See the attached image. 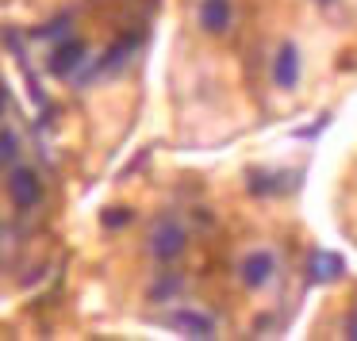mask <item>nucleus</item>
Masks as SVG:
<instances>
[{"label": "nucleus", "instance_id": "nucleus-16", "mask_svg": "<svg viewBox=\"0 0 357 341\" xmlns=\"http://www.w3.org/2000/svg\"><path fill=\"white\" fill-rule=\"evenodd\" d=\"M323 4H331V0H323Z\"/></svg>", "mask_w": 357, "mask_h": 341}, {"label": "nucleus", "instance_id": "nucleus-3", "mask_svg": "<svg viewBox=\"0 0 357 341\" xmlns=\"http://www.w3.org/2000/svg\"><path fill=\"white\" fill-rule=\"evenodd\" d=\"M8 200L16 203L20 211L39 207V200H43V180H39V173L27 169V165H12V173H8Z\"/></svg>", "mask_w": 357, "mask_h": 341}, {"label": "nucleus", "instance_id": "nucleus-1", "mask_svg": "<svg viewBox=\"0 0 357 341\" xmlns=\"http://www.w3.org/2000/svg\"><path fill=\"white\" fill-rule=\"evenodd\" d=\"M146 249L158 264H173V261H181L185 249H188V230L173 215H162L154 223V230H150V238H146Z\"/></svg>", "mask_w": 357, "mask_h": 341}, {"label": "nucleus", "instance_id": "nucleus-13", "mask_svg": "<svg viewBox=\"0 0 357 341\" xmlns=\"http://www.w3.org/2000/svg\"><path fill=\"white\" fill-rule=\"evenodd\" d=\"M177 284H181L177 276H165V280H162V284H158V287H154V292H150V295H154V299H165V295H169V292H177Z\"/></svg>", "mask_w": 357, "mask_h": 341}, {"label": "nucleus", "instance_id": "nucleus-2", "mask_svg": "<svg viewBox=\"0 0 357 341\" xmlns=\"http://www.w3.org/2000/svg\"><path fill=\"white\" fill-rule=\"evenodd\" d=\"M85 58H89V42L77 39V35H66V39L58 42L54 50H50L47 70L54 73V77H73V73L85 65Z\"/></svg>", "mask_w": 357, "mask_h": 341}, {"label": "nucleus", "instance_id": "nucleus-12", "mask_svg": "<svg viewBox=\"0 0 357 341\" xmlns=\"http://www.w3.org/2000/svg\"><path fill=\"white\" fill-rule=\"evenodd\" d=\"M131 211H127V207H108V211H104V226H127V223H131Z\"/></svg>", "mask_w": 357, "mask_h": 341}, {"label": "nucleus", "instance_id": "nucleus-8", "mask_svg": "<svg viewBox=\"0 0 357 341\" xmlns=\"http://www.w3.org/2000/svg\"><path fill=\"white\" fill-rule=\"evenodd\" d=\"M135 47H139V35H123L116 47H108V54L100 58L96 73H112V70H119V65H127V58L135 54Z\"/></svg>", "mask_w": 357, "mask_h": 341}, {"label": "nucleus", "instance_id": "nucleus-9", "mask_svg": "<svg viewBox=\"0 0 357 341\" xmlns=\"http://www.w3.org/2000/svg\"><path fill=\"white\" fill-rule=\"evenodd\" d=\"M342 276V261L334 253H323L319 249L315 257H311V280H338Z\"/></svg>", "mask_w": 357, "mask_h": 341}, {"label": "nucleus", "instance_id": "nucleus-6", "mask_svg": "<svg viewBox=\"0 0 357 341\" xmlns=\"http://www.w3.org/2000/svg\"><path fill=\"white\" fill-rule=\"evenodd\" d=\"M165 322L173 326V330H181L185 338H215V318L204 315V310H173Z\"/></svg>", "mask_w": 357, "mask_h": 341}, {"label": "nucleus", "instance_id": "nucleus-5", "mask_svg": "<svg viewBox=\"0 0 357 341\" xmlns=\"http://www.w3.org/2000/svg\"><path fill=\"white\" fill-rule=\"evenodd\" d=\"M273 81H277V88H284V93H292V88L300 85V47H296V42H280L277 58H273Z\"/></svg>", "mask_w": 357, "mask_h": 341}, {"label": "nucleus", "instance_id": "nucleus-11", "mask_svg": "<svg viewBox=\"0 0 357 341\" xmlns=\"http://www.w3.org/2000/svg\"><path fill=\"white\" fill-rule=\"evenodd\" d=\"M70 24H73V16H58L54 24L39 27V31H35V39H66V35H70Z\"/></svg>", "mask_w": 357, "mask_h": 341}, {"label": "nucleus", "instance_id": "nucleus-10", "mask_svg": "<svg viewBox=\"0 0 357 341\" xmlns=\"http://www.w3.org/2000/svg\"><path fill=\"white\" fill-rule=\"evenodd\" d=\"M20 161V134L12 127H0V169H12Z\"/></svg>", "mask_w": 357, "mask_h": 341}, {"label": "nucleus", "instance_id": "nucleus-15", "mask_svg": "<svg viewBox=\"0 0 357 341\" xmlns=\"http://www.w3.org/2000/svg\"><path fill=\"white\" fill-rule=\"evenodd\" d=\"M4 108H8V93H4V85H0V119H4Z\"/></svg>", "mask_w": 357, "mask_h": 341}, {"label": "nucleus", "instance_id": "nucleus-14", "mask_svg": "<svg viewBox=\"0 0 357 341\" xmlns=\"http://www.w3.org/2000/svg\"><path fill=\"white\" fill-rule=\"evenodd\" d=\"M346 338H354V341H357V307H354V315L346 318Z\"/></svg>", "mask_w": 357, "mask_h": 341}, {"label": "nucleus", "instance_id": "nucleus-4", "mask_svg": "<svg viewBox=\"0 0 357 341\" xmlns=\"http://www.w3.org/2000/svg\"><path fill=\"white\" fill-rule=\"evenodd\" d=\"M273 276H277V253H273V249H254V253L242 257L238 280L250 292H261L265 284H273Z\"/></svg>", "mask_w": 357, "mask_h": 341}, {"label": "nucleus", "instance_id": "nucleus-7", "mask_svg": "<svg viewBox=\"0 0 357 341\" xmlns=\"http://www.w3.org/2000/svg\"><path fill=\"white\" fill-rule=\"evenodd\" d=\"M231 16H234V8H231V0H204L200 4V27L208 35H223L227 27H231Z\"/></svg>", "mask_w": 357, "mask_h": 341}]
</instances>
